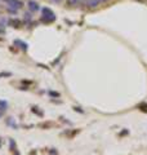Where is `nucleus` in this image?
I'll return each mask as SVG.
<instances>
[{"label": "nucleus", "mask_w": 147, "mask_h": 155, "mask_svg": "<svg viewBox=\"0 0 147 155\" xmlns=\"http://www.w3.org/2000/svg\"><path fill=\"white\" fill-rule=\"evenodd\" d=\"M3 2L12 9H21L23 7V3L21 0H3Z\"/></svg>", "instance_id": "2"}, {"label": "nucleus", "mask_w": 147, "mask_h": 155, "mask_svg": "<svg viewBox=\"0 0 147 155\" xmlns=\"http://www.w3.org/2000/svg\"><path fill=\"white\" fill-rule=\"evenodd\" d=\"M53 2H60V0H53Z\"/></svg>", "instance_id": "6"}, {"label": "nucleus", "mask_w": 147, "mask_h": 155, "mask_svg": "<svg viewBox=\"0 0 147 155\" xmlns=\"http://www.w3.org/2000/svg\"><path fill=\"white\" fill-rule=\"evenodd\" d=\"M79 2H80V0H67V3L70 4V5H75V4H77Z\"/></svg>", "instance_id": "5"}, {"label": "nucleus", "mask_w": 147, "mask_h": 155, "mask_svg": "<svg viewBox=\"0 0 147 155\" xmlns=\"http://www.w3.org/2000/svg\"><path fill=\"white\" fill-rule=\"evenodd\" d=\"M56 19L54 13H53L49 8H44L43 9V21L45 22H53Z\"/></svg>", "instance_id": "1"}, {"label": "nucleus", "mask_w": 147, "mask_h": 155, "mask_svg": "<svg viewBox=\"0 0 147 155\" xmlns=\"http://www.w3.org/2000/svg\"><path fill=\"white\" fill-rule=\"evenodd\" d=\"M27 7H28V9H30L31 12H38L39 9H40V7H39V4H38L36 2H34V0H28Z\"/></svg>", "instance_id": "3"}, {"label": "nucleus", "mask_w": 147, "mask_h": 155, "mask_svg": "<svg viewBox=\"0 0 147 155\" xmlns=\"http://www.w3.org/2000/svg\"><path fill=\"white\" fill-rule=\"evenodd\" d=\"M100 4H101V0H88V5L92 7V8L100 5Z\"/></svg>", "instance_id": "4"}, {"label": "nucleus", "mask_w": 147, "mask_h": 155, "mask_svg": "<svg viewBox=\"0 0 147 155\" xmlns=\"http://www.w3.org/2000/svg\"><path fill=\"white\" fill-rule=\"evenodd\" d=\"M102 2H106V0H101V3H102Z\"/></svg>", "instance_id": "7"}]
</instances>
